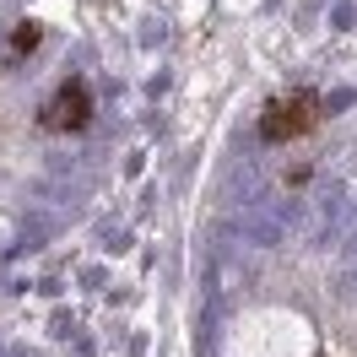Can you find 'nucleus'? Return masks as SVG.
I'll use <instances>...</instances> for the list:
<instances>
[{
  "label": "nucleus",
  "mask_w": 357,
  "mask_h": 357,
  "mask_svg": "<svg viewBox=\"0 0 357 357\" xmlns=\"http://www.w3.org/2000/svg\"><path fill=\"white\" fill-rule=\"evenodd\" d=\"M341 227H347V206H341V195H319V201L309 206V217H303V244H331V238H341Z\"/></svg>",
  "instance_id": "obj_2"
},
{
  "label": "nucleus",
  "mask_w": 357,
  "mask_h": 357,
  "mask_svg": "<svg viewBox=\"0 0 357 357\" xmlns=\"http://www.w3.org/2000/svg\"><path fill=\"white\" fill-rule=\"evenodd\" d=\"M287 222H292V211H287V201H276V195H255V201H244V211H238V233H244V244H255V249H276L287 238Z\"/></svg>",
  "instance_id": "obj_1"
},
{
  "label": "nucleus",
  "mask_w": 357,
  "mask_h": 357,
  "mask_svg": "<svg viewBox=\"0 0 357 357\" xmlns=\"http://www.w3.org/2000/svg\"><path fill=\"white\" fill-rule=\"evenodd\" d=\"M341 266L357 271V211L347 217V227H341Z\"/></svg>",
  "instance_id": "obj_4"
},
{
  "label": "nucleus",
  "mask_w": 357,
  "mask_h": 357,
  "mask_svg": "<svg viewBox=\"0 0 357 357\" xmlns=\"http://www.w3.org/2000/svg\"><path fill=\"white\" fill-rule=\"evenodd\" d=\"M82 119H87V92H82V87L60 92L54 109H49V125H82Z\"/></svg>",
  "instance_id": "obj_3"
},
{
  "label": "nucleus",
  "mask_w": 357,
  "mask_h": 357,
  "mask_svg": "<svg viewBox=\"0 0 357 357\" xmlns=\"http://www.w3.org/2000/svg\"><path fill=\"white\" fill-rule=\"evenodd\" d=\"M0 357H38V352H27V347H6Z\"/></svg>",
  "instance_id": "obj_5"
}]
</instances>
